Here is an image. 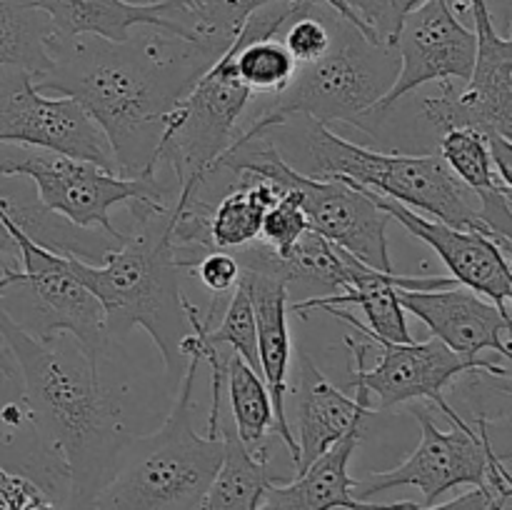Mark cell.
Here are the masks:
<instances>
[{
  "mask_svg": "<svg viewBox=\"0 0 512 510\" xmlns=\"http://www.w3.org/2000/svg\"><path fill=\"white\" fill-rule=\"evenodd\" d=\"M50 55L53 65L35 83L73 98L95 120L120 178H153L165 118L215 60L150 25L118 43L95 35L50 40Z\"/></svg>",
  "mask_w": 512,
  "mask_h": 510,
  "instance_id": "1",
  "label": "cell"
},
{
  "mask_svg": "<svg viewBox=\"0 0 512 510\" xmlns=\"http://www.w3.org/2000/svg\"><path fill=\"white\" fill-rule=\"evenodd\" d=\"M0 338L18 363L25 410L45 468H53V490L63 493L65 510H90L128 438L118 403L100 380V358L70 333H28L3 305Z\"/></svg>",
  "mask_w": 512,
  "mask_h": 510,
  "instance_id": "2",
  "label": "cell"
},
{
  "mask_svg": "<svg viewBox=\"0 0 512 510\" xmlns=\"http://www.w3.org/2000/svg\"><path fill=\"white\" fill-rule=\"evenodd\" d=\"M128 208L135 220L133 233H125L98 265L75 255H68V265L103 305L105 340L143 328L158 345L165 370L183 373L180 340L190 333V323L170 238L173 205L133 200Z\"/></svg>",
  "mask_w": 512,
  "mask_h": 510,
  "instance_id": "3",
  "label": "cell"
},
{
  "mask_svg": "<svg viewBox=\"0 0 512 510\" xmlns=\"http://www.w3.org/2000/svg\"><path fill=\"white\" fill-rule=\"evenodd\" d=\"M185 368L178 398L155 433L125 438L113 473L95 495L90 510H200L223 463V430L193 428V388L203 350L190 333L180 340Z\"/></svg>",
  "mask_w": 512,
  "mask_h": 510,
  "instance_id": "4",
  "label": "cell"
},
{
  "mask_svg": "<svg viewBox=\"0 0 512 510\" xmlns=\"http://www.w3.org/2000/svg\"><path fill=\"white\" fill-rule=\"evenodd\" d=\"M400 70L398 50L335 15L328 53L310 65H298L288 88L265 100V108L238 130L233 145L273 133L290 118L315 123H345L368 130V120L380 100L395 85ZM230 145V148H233Z\"/></svg>",
  "mask_w": 512,
  "mask_h": 510,
  "instance_id": "5",
  "label": "cell"
},
{
  "mask_svg": "<svg viewBox=\"0 0 512 510\" xmlns=\"http://www.w3.org/2000/svg\"><path fill=\"white\" fill-rule=\"evenodd\" d=\"M303 145L305 158H308L305 175L310 178L350 180L415 213H425L428 218H438L455 228L480 230L495 238L480 220L478 198L450 173L438 153L413 155L398 153V150L380 153V150L350 143L343 135L333 133L328 125L315 123V120L308 123Z\"/></svg>",
  "mask_w": 512,
  "mask_h": 510,
  "instance_id": "6",
  "label": "cell"
},
{
  "mask_svg": "<svg viewBox=\"0 0 512 510\" xmlns=\"http://www.w3.org/2000/svg\"><path fill=\"white\" fill-rule=\"evenodd\" d=\"M218 170L258 175L280 188L295 190L313 233L323 235L335 248L345 250L370 268L395 273L388 250L390 218L360 185L343 178H310L303 170L293 168L278 148L265 143V135L233 145L220 158Z\"/></svg>",
  "mask_w": 512,
  "mask_h": 510,
  "instance_id": "7",
  "label": "cell"
},
{
  "mask_svg": "<svg viewBox=\"0 0 512 510\" xmlns=\"http://www.w3.org/2000/svg\"><path fill=\"white\" fill-rule=\"evenodd\" d=\"M255 95L235 73L233 45L213 60L193 88L165 118L158 165L175 178V200L200 195L205 180L218 173V163L238 138L240 118Z\"/></svg>",
  "mask_w": 512,
  "mask_h": 510,
  "instance_id": "8",
  "label": "cell"
},
{
  "mask_svg": "<svg viewBox=\"0 0 512 510\" xmlns=\"http://www.w3.org/2000/svg\"><path fill=\"white\" fill-rule=\"evenodd\" d=\"M410 413L420 423V445L390 470H375L355 480L353 495L370 500L393 488H418L423 505H435L448 490L470 485V488L512 490V480L505 460L495 453L490 440V423L485 418L470 425L455 408H445L443 415L453 428L440 430L430 410L413 408Z\"/></svg>",
  "mask_w": 512,
  "mask_h": 510,
  "instance_id": "9",
  "label": "cell"
},
{
  "mask_svg": "<svg viewBox=\"0 0 512 510\" xmlns=\"http://www.w3.org/2000/svg\"><path fill=\"white\" fill-rule=\"evenodd\" d=\"M475 33V63L468 88L455 90L453 80L438 95L420 103V115L435 135L468 128L485 135L495 168L512 183V35H500L485 0H468Z\"/></svg>",
  "mask_w": 512,
  "mask_h": 510,
  "instance_id": "10",
  "label": "cell"
},
{
  "mask_svg": "<svg viewBox=\"0 0 512 510\" xmlns=\"http://www.w3.org/2000/svg\"><path fill=\"white\" fill-rule=\"evenodd\" d=\"M20 250L18 268L0 270V305L33 335L70 333L90 355L105 348L103 305L80 283L68 255L43 248L20 228L13 230Z\"/></svg>",
  "mask_w": 512,
  "mask_h": 510,
  "instance_id": "11",
  "label": "cell"
},
{
  "mask_svg": "<svg viewBox=\"0 0 512 510\" xmlns=\"http://www.w3.org/2000/svg\"><path fill=\"white\" fill-rule=\"evenodd\" d=\"M0 178H25L48 210L78 228H100L123 235L110 223L115 205L155 200L173 205L168 188L158 178H120L88 160L25 145H0Z\"/></svg>",
  "mask_w": 512,
  "mask_h": 510,
  "instance_id": "12",
  "label": "cell"
},
{
  "mask_svg": "<svg viewBox=\"0 0 512 510\" xmlns=\"http://www.w3.org/2000/svg\"><path fill=\"white\" fill-rule=\"evenodd\" d=\"M370 343L380 345L378 365L368 368L365 358L370 353V345L363 340L348 335L345 345L353 353V373L350 383L363 385L368 390L370 400H378L380 410H393L413 400H430L435 408L445 410L448 400L443 398V390L460 378L463 373H488L495 378H510L508 368L490 363L485 358H463L453 353L438 338L423 340V343H393V340H380L373 335H365Z\"/></svg>",
  "mask_w": 512,
  "mask_h": 510,
  "instance_id": "13",
  "label": "cell"
},
{
  "mask_svg": "<svg viewBox=\"0 0 512 510\" xmlns=\"http://www.w3.org/2000/svg\"><path fill=\"white\" fill-rule=\"evenodd\" d=\"M0 145L53 150L115 173L95 120L68 95L43 93L28 70L0 68Z\"/></svg>",
  "mask_w": 512,
  "mask_h": 510,
  "instance_id": "14",
  "label": "cell"
},
{
  "mask_svg": "<svg viewBox=\"0 0 512 510\" xmlns=\"http://www.w3.org/2000/svg\"><path fill=\"white\" fill-rule=\"evenodd\" d=\"M393 48L398 50L400 70L395 85L373 110L365 133L373 135L380 120L413 90L433 80H465L475 63V33L460 23L450 0H425L405 15Z\"/></svg>",
  "mask_w": 512,
  "mask_h": 510,
  "instance_id": "15",
  "label": "cell"
},
{
  "mask_svg": "<svg viewBox=\"0 0 512 510\" xmlns=\"http://www.w3.org/2000/svg\"><path fill=\"white\" fill-rule=\"evenodd\" d=\"M363 188V185H360ZM368 198L388 215L390 220H398L413 238L423 240L428 248L438 253L445 268L450 270V278L473 293L485 295L493 305L510 313L512 298V275H510V253L490 235L470 228H455L438 218H428L423 213L405 208L385 195L373 193L363 188Z\"/></svg>",
  "mask_w": 512,
  "mask_h": 510,
  "instance_id": "16",
  "label": "cell"
},
{
  "mask_svg": "<svg viewBox=\"0 0 512 510\" xmlns=\"http://www.w3.org/2000/svg\"><path fill=\"white\" fill-rule=\"evenodd\" d=\"M348 265V288L335 295H320V298L295 300L288 310L300 315H308L310 310H325L333 318L353 325L358 333L373 335L380 340H393V343H410L408 320L405 310L398 300V288H450L458 285L453 278H440V275H395L383 273L378 268L360 263L350 253H345Z\"/></svg>",
  "mask_w": 512,
  "mask_h": 510,
  "instance_id": "17",
  "label": "cell"
},
{
  "mask_svg": "<svg viewBox=\"0 0 512 510\" xmlns=\"http://www.w3.org/2000/svg\"><path fill=\"white\" fill-rule=\"evenodd\" d=\"M405 313H413L430 328L433 338L463 358H480L483 350H495L510 360V313L488 303L463 285L450 288H398Z\"/></svg>",
  "mask_w": 512,
  "mask_h": 510,
  "instance_id": "18",
  "label": "cell"
},
{
  "mask_svg": "<svg viewBox=\"0 0 512 510\" xmlns=\"http://www.w3.org/2000/svg\"><path fill=\"white\" fill-rule=\"evenodd\" d=\"M363 425L358 423L330 445L323 455L305 470L290 478V483H268L260 495L258 510H408L418 503H370L353 495L355 478H350V458L360 443Z\"/></svg>",
  "mask_w": 512,
  "mask_h": 510,
  "instance_id": "19",
  "label": "cell"
},
{
  "mask_svg": "<svg viewBox=\"0 0 512 510\" xmlns=\"http://www.w3.org/2000/svg\"><path fill=\"white\" fill-rule=\"evenodd\" d=\"M240 285L248 290L255 313V333H258V363L265 388L270 393L275 415V435L288 448L290 460L298 470V443L290 430L288 413H285V393H288L290 370V330H288V290L283 280L273 275L240 270Z\"/></svg>",
  "mask_w": 512,
  "mask_h": 510,
  "instance_id": "20",
  "label": "cell"
},
{
  "mask_svg": "<svg viewBox=\"0 0 512 510\" xmlns=\"http://www.w3.org/2000/svg\"><path fill=\"white\" fill-rule=\"evenodd\" d=\"M233 255L240 270H255L283 280L288 298L290 295L320 298V295H335L338 290L343 293L348 288V265L343 250L313 230L300 235L283 253H275L263 238H258L235 250Z\"/></svg>",
  "mask_w": 512,
  "mask_h": 510,
  "instance_id": "21",
  "label": "cell"
},
{
  "mask_svg": "<svg viewBox=\"0 0 512 510\" xmlns=\"http://www.w3.org/2000/svg\"><path fill=\"white\" fill-rule=\"evenodd\" d=\"M373 413V400L363 385H355V395H345L318 370L308 353H300L298 388V470L308 468L318 455L338 443L353 425L365 423Z\"/></svg>",
  "mask_w": 512,
  "mask_h": 510,
  "instance_id": "22",
  "label": "cell"
},
{
  "mask_svg": "<svg viewBox=\"0 0 512 510\" xmlns=\"http://www.w3.org/2000/svg\"><path fill=\"white\" fill-rule=\"evenodd\" d=\"M438 155L450 173L478 198L480 220L512 253V183L495 168L493 153L478 130H445L438 140Z\"/></svg>",
  "mask_w": 512,
  "mask_h": 510,
  "instance_id": "23",
  "label": "cell"
},
{
  "mask_svg": "<svg viewBox=\"0 0 512 510\" xmlns=\"http://www.w3.org/2000/svg\"><path fill=\"white\" fill-rule=\"evenodd\" d=\"M280 0H165L153 5L165 33L188 40L203 53L223 55L255 10Z\"/></svg>",
  "mask_w": 512,
  "mask_h": 510,
  "instance_id": "24",
  "label": "cell"
},
{
  "mask_svg": "<svg viewBox=\"0 0 512 510\" xmlns=\"http://www.w3.org/2000/svg\"><path fill=\"white\" fill-rule=\"evenodd\" d=\"M50 20L55 43L95 35L103 40L130 38L138 25L165 30L163 18L153 5H130L125 0H33Z\"/></svg>",
  "mask_w": 512,
  "mask_h": 510,
  "instance_id": "25",
  "label": "cell"
},
{
  "mask_svg": "<svg viewBox=\"0 0 512 510\" xmlns=\"http://www.w3.org/2000/svg\"><path fill=\"white\" fill-rule=\"evenodd\" d=\"M223 363V388H228L235 438L255 458H273V453H270V435H275V415L263 375L250 368L235 353L223 358Z\"/></svg>",
  "mask_w": 512,
  "mask_h": 510,
  "instance_id": "26",
  "label": "cell"
},
{
  "mask_svg": "<svg viewBox=\"0 0 512 510\" xmlns=\"http://www.w3.org/2000/svg\"><path fill=\"white\" fill-rule=\"evenodd\" d=\"M223 463L205 493L200 510H258L265 485L288 480L273 470V458L260 460L243 448L230 428H223Z\"/></svg>",
  "mask_w": 512,
  "mask_h": 510,
  "instance_id": "27",
  "label": "cell"
},
{
  "mask_svg": "<svg viewBox=\"0 0 512 510\" xmlns=\"http://www.w3.org/2000/svg\"><path fill=\"white\" fill-rule=\"evenodd\" d=\"M283 188L258 175H238V185L210 210V240L215 250L235 253L260 238L263 215Z\"/></svg>",
  "mask_w": 512,
  "mask_h": 510,
  "instance_id": "28",
  "label": "cell"
},
{
  "mask_svg": "<svg viewBox=\"0 0 512 510\" xmlns=\"http://www.w3.org/2000/svg\"><path fill=\"white\" fill-rule=\"evenodd\" d=\"M50 38L48 15L33 0H0V68L28 70L40 78L53 65Z\"/></svg>",
  "mask_w": 512,
  "mask_h": 510,
  "instance_id": "29",
  "label": "cell"
},
{
  "mask_svg": "<svg viewBox=\"0 0 512 510\" xmlns=\"http://www.w3.org/2000/svg\"><path fill=\"white\" fill-rule=\"evenodd\" d=\"M308 230V218H305L303 208H300L298 193L283 188V195L265 210L263 225H260V238L275 253H283V250H288Z\"/></svg>",
  "mask_w": 512,
  "mask_h": 510,
  "instance_id": "30",
  "label": "cell"
},
{
  "mask_svg": "<svg viewBox=\"0 0 512 510\" xmlns=\"http://www.w3.org/2000/svg\"><path fill=\"white\" fill-rule=\"evenodd\" d=\"M425 0H345L355 18L363 23L370 38L383 45H393L405 15L413 13Z\"/></svg>",
  "mask_w": 512,
  "mask_h": 510,
  "instance_id": "31",
  "label": "cell"
},
{
  "mask_svg": "<svg viewBox=\"0 0 512 510\" xmlns=\"http://www.w3.org/2000/svg\"><path fill=\"white\" fill-rule=\"evenodd\" d=\"M193 270L200 283H203V288H208L215 298L230 295L240 283L238 260H235L233 253H225V250H213V253L203 255Z\"/></svg>",
  "mask_w": 512,
  "mask_h": 510,
  "instance_id": "32",
  "label": "cell"
},
{
  "mask_svg": "<svg viewBox=\"0 0 512 510\" xmlns=\"http://www.w3.org/2000/svg\"><path fill=\"white\" fill-rule=\"evenodd\" d=\"M500 493H512V490H493V488H473L468 493L458 495L455 500L443 505H415V508L408 510H485L490 503H493L495 495Z\"/></svg>",
  "mask_w": 512,
  "mask_h": 510,
  "instance_id": "33",
  "label": "cell"
},
{
  "mask_svg": "<svg viewBox=\"0 0 512 510\" xmlns=\"http://www.w3.org/2000/svg\"><path fill=\"white\" fill-rule=\"evenodd\" d=\"M320 3H325V5H328V8H333L335 13H338V15H343L345 20H350V23H353V25H358V28L363 30V33H368V30L363 28V23H360V20L355 18V13H353V10H350L348 5H345V0H320ZM368 35H370V33H368Z\"/></svg>",
  "mask_w": 512,
  "mask_h": 510,
  "instance_id": "34",
  "label": "cell"
},
{
  "mask_svg": "<svg viewBox=\"0 0 512 510\" xmlns=\"http://www.w3.org/2000/svg\"><path fill=\"white\" fill-rule=\"evenodd\" d=\"M510 495H512V493H500V495H495L493 503H490L485 510H505V508H508V505H510Z\"/></svg>",
  "mask_w": 512,
  "mask_h": 510,
  "instance_id": "35",
  "label": "cell"
},
{
  "mask_svg": "<svg viewBox=\"0 0 512 510\" xmlns=\"http://www.w3.org/2000/svg\"><path fill=\"white\" fill-rule=\"evenodd\" d=\"M125 3H130V5H158V3H165V0H125Z\"/></svg>",
  "mask_w": 512,
  "mask_h": 510,
  "instance_id": "36",
  "label": "cell"
},
{
  "mask_svg": "<svg viewBox=\"0 0 512 510\" xmlns=\"http://www.w3.org/2000/svg\"><path fill=\"white\" fill-rule=\"evenodd\" d=\"M23 510H58L53 503H38V505H30V508H23Z\"/></svg>",
  "mask_w": 512,
  "mask_h": 510,
  "instance_id": "37",
  "label": "cell"
},
{
  "mask_svg": "<svg viewBox=\"0 0 512 510\" xmlns=\"http://www.w3.org/2000/svg\"><path fill=\"white\" fill-rule=\"evenodd\" d=\"M0 355H3V345H0Z\"/></svg>",
  "mask_w": 512,
  "mask_h": 510,
  "instance_id": "38",
  "label": "cell"
}]
</instances>
